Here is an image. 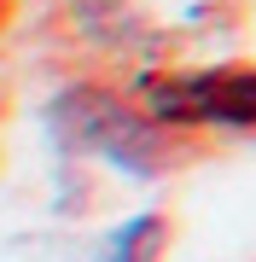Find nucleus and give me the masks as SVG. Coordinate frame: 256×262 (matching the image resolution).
<instances>
[{
  "label": "nucleus",
  "mask_w": 256,
  "mask_h": 262,
  "mask_svg": "<svg viewBox=\"0 0 256 262\" xmlns=\"http://www.w3.org/2000/svg\"><path fill=\"white\" fill-rule=\"evenodd\" d=\"M140 111L163 128H256V64L152 76Z\"/></svg>",
  "instance_id": "2"
},
{
  "label": "nucleus",
  "mask_w": 256,
  "mask_h": 262,
  "mask_svg": "<svg viewBox=\"0 0 256 262\" xmlns=\"http://www.w3.org/2000/svg\"><path fill=\"white\" fill-rule=\"evenodd\" d=\"M53 134L64 151H82V158H105L123 175H157L175 158V140L163 122H152L140 105H123L105 88H64L53 99Z\"/></svg>",
  "instance_id": "1"
},
{
  "label": "nucleus",
  "mask_w": 256,
  "mask_h": 262,
  "mask_svg": "<svg viewBox=\"0 0 256 262\" xmlns=\"http://www.w3.org/2000/svg\"><path fill=\"white\" fill-rule=\"evenodd\" d=\"M163 245H169V222L163 215H128L111 239H105L99 262H163Z\"/></svg>",
  "instance_id": "3"
}]
</instances>
